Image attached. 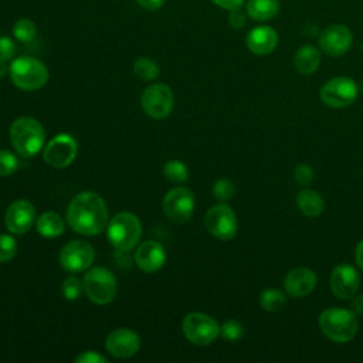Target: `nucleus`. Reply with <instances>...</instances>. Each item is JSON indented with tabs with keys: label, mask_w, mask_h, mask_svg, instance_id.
<instances>
[{
	"label": "nucleus",
	"mask_w": 363,
	"mask_h": 363,
	"mask_svg": "<svg viewBox=\"0 0 363 363\" xmlns=\"http://www.w3.org/2000/svg\"><path fill=\"white\" fill-rule=\"evenodd\" d=\"M69 227L82 235H95L108 225V207L95 191H81L69 203L67 210Z\"/></svg>",
	"instance_id": "obj_1"
},
{
	"label": "nucleus",
	"mask_w": 363,
	"mask_h": 363,
	"mask_svg": "<svg viewBox=\"0 0 363 363\" xmlns=\"http://www.w3.org/2000/svg\"><path fill=\"white\" fill-rule=\"evenodd\" d=\"M13 147L23 157L35 156L44 146L45 132L38 121L30 116L16 119L10 128Z\"/></svg>",
	"instance_id": "obj_2"
},
{
	"label": "nucleus",
	"mask_w": 363,
	"mask_h": 363,
	"mask_svg": "<svg viewBox=\"0 0 363 363\" xmlns=\"http://www.w3.org/2000/svg\"><path fill=\"white\" fill-rule=\"evenodd\" d=\"M320 330L336 343H347L357 333V318L352 309L328 308L319 316Z\"/></svg>",
	"instance_id": "obj_3"
},
{
	"label": "nucleus",
	"mask_w": 363,
	"mask_h": 363,
	"mask_svg": "<svg viewBox=\"0 0 363 363\" xmlns=\"http://www.w3.org/2000/svg\"><path fill=\"white\" fill-rule=\"evenodd\" d=\"M106 234L116 250L130 251L140 240L142 224L133 213L122 211L108 221Z\"/></svg>",
	"instance_id": "obj_4"
},
{
	"label": "nucleus",
	"mask_w": 363,
	"mask_h": 363,
	"mask_svg": "<svg viewBox=\"0 0 363 363\" xmlns=\"http://www.w3.org/2000/svg\"><path fill=\"white\" fill-rule=\"evenodd\" d=\"M10 78L17 88L23 91H35L47 84L48 69L40 60L21 55L13 60L10 65Z\"/></svg>",
	"instance_id": "obj_5"
},
{
	"label": "nucleus",
	"mask_w": 363,
	"mask_h": 363,
	"mask_svg": "<svg viewBox=\"0 0 363 363\" xmlns=\"http://www.w3.org/2000/svg\"><path fill=\"white\" fill-rule=\"evenodd\" d=\"M82 284L86 296L96 305H106L112 302L118 292L116 278L105 267L88 268Z\"/></svg>",
	"instance_id": "obj_6"
},
{
	"label": "nucleus",
	"mask_w": 363,
	"mask_h": 363,
	"mask_svg": "<svg viewBox=\"0 0 363 363\" xmlns=\"http://www.w3.org/2000/svg\"><path fill=\"white\" fill-rule=\"evenodd\" d=\"M182 329L186 339L197 346L210 345L220 335L218 322L210 315L201 312L187 313L183 319Z\"/></svg>",
	"instance_id": "obj_7"
},
{
	"label": "nucleus",
	"mask_w": 363,
	"mask_h": 363,
	"mask_svg": "<svg viewBox=\"0 0 363 363\" xmlns=\"http://www.w3.org/2000/svg\"><path fill=\"white\" fill-rule=\"evenodd\" d=\"M359 94L357 84L349 77H335L320 88V99L329 108H346L352 105Z\"/></svg>",
	"instance_id": "obj_8"
},
{
	"label": "nucleus",
	"mask_w": 363,
	"mask_h": 363,
	"mask_svg": "<svg viewBox=\"0 0 363 363\" xmlns=\"http://www.w3.org/2000/svg\"><path fill=\"white\" fill-rule=\"evenodd\" d=\"M206 228L210 234L221 241L233 240L238 230V221L235 213L227 204H216L207 210L204 217Z\"/></svg>",
	"instance_id": "obj_9"
},
{
	"label": "nucleus",
	"mask_w": 363,
	"mask_h": 363,
	"mask_svg": "<svg viewBox=\"0 0 363 363\" xmlns=\"http://www.w3.org/2000/svg\"><path fill=\"white\" fill-rule=\"evenodd\" d=\"M163 211L173 224H184L194 211V194L187 187H174L163 199Z\"/></svg>",
	"instance_id": "obj_10"
},
{
	"label": "nucleus",
	"mask_w": 363,
	"mask_h": 363,
	"mask_svg": "<svg viewBox=\"0 0 363 363\" xmlns=\"http://www.w3.org/2000/svg\"><path fill=\"white\" fill-rule=\"evenodd\" d=\"M173 92L166 84H153L147 86L140 96L143 111L153 119H163L169 116L173 109Z\"/></svg>",
	"instance_id": "obj_11"
},
{
	"label": "nucleus",
	"mask_w": 363,
	"mask_h": 363,
	"mask_svg": "<svg viewBox=\"0 0 363 363\" xmlns=\"http://www.w3.org/2000/svg\"><path fill=\"white\" fill-rule=\"evenodd\" d=\"M58 259L61 267L68 272H82L92 265L95 251L89 242L84 240H72L61 248Z\"/></svg>",
	"instance_id": "obj_12"
},
{
	"label": "nucleus",
	"mask_w": 363,
	"mask_h": 363,
	"mask_svg": "<svg viewBox=\"0 0 363 363\" xmlns=\"http://www.w3.org/2000/svg\"><path fill=\"white\" fill-rule=\"evenodd\" d=\"M77 150H78L77 140L71 135L58 133L44 147L43 157L50 166L62 169L74 162L77 156Z\"/></svg>",
	"instance_id": "obj_13"
},
{
	"label": "nucleus",
	"mask_w": 363,
	"mask_h": 363,
	"mask_svg": "<svg viewBox=\"0 0 363 363\" xmlns=\"http://www.w3.org/2000/svg\"><path fill=\"white\" fill-rule=\"evenodd\" d=\"M320 50L330 57H340L346 54L353 43L352 31L343 24H332L319 34Z\"/></svg>",
	"instance_id": "obj_14"
},
{
	"label": "nucleus",
	"mask_w": 363,
	"mask_h": 363,
	"mask_svg": "<svg viewBox=\"0 0 363 363\" xmlns=\"http://www.w3.org/2000/svg\"><path fill=\"white\" fill-rule=\"evenodd\" d=\"M105 349L109 354L118 359L135 356L140 349V337L136 332L128 328L113 329L105 339Z\"/></svg>",
	"instance_id": "obj_15"
},
{
	"label": "nucleus",
	"mask_w": 363,
	"mask_h": 363,
	"mask_svg": "<svg viewBox=\"0 0 363 363\" xmlns=\"http://www.w3.org/2000/svg\"><path fill=\"white\" fill-rule=\"evenodd\" d=\"M35 221V208L28 200L13 201L4 214V223L13 234H26Z\"/></svg>",
	"instance_id": "obj_16"
},
{
	"label": "nucleus",
	"mask_w": 363,
	"mask_h": 363,
	"mask_svg": "<svg viewBox=\"0 0 363 363\" xmlns=\"http://www.w3.org/2000/svg\"><path fill=\"white\" fill-rule=\"evenodd\" d=\"M359 282L357 269L349 264L336 265L330 274V289L339 299L352 298L359 289Z\"/></svg>",
	"instance_id": "obj_17"
},
{
	"label": "nucleus",
	"mask_w": 363,
	"mask_h": 363,
	"mask_svg": "<svg viewBox=\"0 0 363 363\" xmlns=\"http://www.w3.org/2000/svg\"><path fill=\"white\" fill-rule=\"evenodd\" d=\"M135 262L139 269L152 274L159 271L166 262V251L157 241L147 240L138 245L135 252Z\"/></svg>",
	"instance_id": "obj_18"
},
{
	"label": "nucleus",
	"mask_w": 363,
	"mask_h": 363,
	"mask_svg": "<svg viewBox=\"0 0 363 363\" xmlns=\"http://www.w3.org/2000/svg\"><path fill=\"white\" fill-rule=\"evenodd\" d=\"M316 274L306 267L291 269L284 278L285 292L292 298H303L309 295L316 285Z\"/></svg>",
	"instance_id": "obj_19"
},
{
	"label": "nucleus",
	"mask_w": 363,
	"mask_h": 363,
	"mask_svg": "<svg viewBox=\"0 0 363 363\" xmlns=\"http://www.w3.org/2000/svg\"><path fill=\"white\" fill-rule=\"evenodd\" d=\"M248 50L255 55L271 54L278 45V34L268 26L254 27L245 37Z\"/></svg>",
	"instance_id": "obj_20"
},
{
	"label": "nucleus",
	"mask_w": 363,
	"mask_h": 363,
	"mask_svg": "<svg viewBox=\"0 0 363 363\" xmlns=\"http://www.w3.org/2000/svg\"><path fill=\"white\" fill-rule=\"evenodd\" d=\"M294 65H295V69L299 74H303V75L313 74L320 65V52H319V50L316 47L311 45V44L302 45L295 54Z\"/></svg>",
	"instance_id": "obj_21"
},
{
	"label": "nucleus",
	"mask_w": 363,
	"mask_h": 363,
	"mask_svg": "<svg viewBox=\"0 0 363 363\" xmlns=\"http://www.w3.org/2000/svg\"><path fill=\"white\" fill-rule=\"evenodd\" d=\"M35 230L44 238H55L60 237L64 230V220L55 211H44L35 220Z\"/></svg>",
	"instance_id": "obj_22"
},
{
	"label": "nucleus",
	"mask_w": 363,
	"mask_h": 363,
	"mask_svg": "<svg viewBox=\"0 0 363 363\" xmlns=\"http://www.w3.org/2000/svg\"><path fill=\"white\" fill-rule=\"evenodd\" d=\"M281 9L279 0H248L247 14L255 21H268L278 16Z\"/></svg>",
	"instance_id": "obj_23"
},
{
	"label": "nucleus",
	"mask_w": 363,
	"mask_h": 363,
	"mask_svg": "<svg viewBox=\"0 0 363 363\" xmlns=\"http://www.w3.org/2000/svg\"><path fill=\"white\" fill-rule=\"evenodd\" d=\"M296 204L298 208L308 217H318L325 208L323 197L311 189H303L296 194Z\"/></svg>",
	"instance_id": "obj_24"
},
{
	"label": "nucleus",
	"mask_w": 363,
	"mask_h": 363,
	"mask_svg": "<svg viewBox=\"0 0 363 363\" xmlns=\"http://www.w3.org/2000/svg\"><path fill=\"white\" fill-rule=\"evenodd\" d=\"M286 303V296L282 291L277 288H268L264 289L259 295V305L262 309L268 312H278L281 311Z\"/></svg>",
	"instance_id": "obj_25"
},
{
	"label": "nucleus",
	"mask_w": 363,
	"mask_h": 363,
	"mask_svg": "<svg viewBox=\"0 0 363 363\" xmlns=\"http://www.w3.org/2000/svg\"><path fill=\"white\" fill-rule=\"evenodd\" d=\"M133 71L142 81H152L159 75V65L149 57H139L133 62Z\"/></svg>",
	"instance_id": "obj_26"
},
{
	"label": "nucleus",
	"mask_w": 363,
	"mask_h": 363,
	"mask_svg": "<svg viewBox=\"0 0 363 363\" xmlns=\"http://www.w3.org/2000/svg\"><path fill=\"white\" fill-rule=\"evenodd\" d=\"M13 34L20 43H31L37 35V26L30 18H20L13 26Z\"/></svg>",
	"instance_id": "obj_27"
},
{
	"label": "nucleus",
	"mask_w": 363,
	"mask_h": 363,
	"mask_svg": "<svg viewBox=\"0 0 363 363\" xmlns=\"http://www.w3.org/2000/svg\"><path fill=\"white\" fill-rule=\"evenodd\" d=\"M163 174L173 183H184L189 177V169L180 160H169L163 166Z\"/></svg>",
	"instance_id": "obj_28"
},
{
	"label": "nucleus",
	"mask_w": 363,
	"mask_h": 363,
	"mask_svg": "<svg viewBox=\"0 0 363 363\" xmlns=\"http://www.w3.org/2000/svg\"><path fill=\"white\" fill-rule=\"evenodd\" d=\"M244 326L241 322L235 320V319H228L225 320L221 328H220V333L221 336L228 340V342H238L242 336H244Z\"/></svg>",
	"instance_id": "obj_29"
},
{
	"label": "nucleus",
	"mask_w": 363,
	"mask_h": 363,
	"mask_svg": "<svg viewBox=\"0 0 363 363\" xmlns=\"http://www.w3.org/2000/svg\"><path fill=\"white\" fill-rule=\"evenodd\" d=\"M61 291L65 299L68 301H75L81 296L82 291H84V284L74 275L67 277L61 285Z\"/></svg>",
	"instance_id": "obj_30"
},
{
	"label": "nucleus",
	"mask_w": 363,
	"mask_h": 363,
	"mask_svg": "<svg viewBox=\"0 0 363 363\" xmlns=\"http://www.w3.org/2000/svg\"><path fill=\"white\" fill-rule=\"evenodd\" d=\"M234 191H235V187L233 182L228 179H224V177L218 179L213 184V196L220 201L230 200L234 196Z\"/></svg>",
	"instance_id": "obj_31"
},
{
	"label": "nucleus",
	"mask_w": 363,
	"mask_h": 363,
	"mask_svg": "<svg viewBox=\"0 0 363 363\" xmlns=\"http://www.w3.org/2000/svg\"><path fill=\"white\" fill-rule=\"evenodd\" d=\"M17 254V242L9 234H0V262H9Z\"/></svg>",
	"instance_id": "obj_32"
},
{
	"label": "nucleus",
	"mask_w": 363,
	"mask_h": 363,
	"mask_svg": "<svg viewBox=\"0 0 363 363\" xmlns=\"http://www.w3.org/2000/svg\"><path fill=\"white\" fill-rule=\"evenodd\" d=\"M18 167L17 157L6 149H0V176H10Z\"/></svg>",
	"instance_id": "obj_33"
},
{
	"label": "nucleus",
	"mask_w": 363,
	"mask_h": 363,
	"mask_svg": "<svg viewBox=\"0 0 363 363\" xmlns=\"http://www.w3.org/2000/svg\"><path fill=\"white\" fill-rule=\"evenodd\" d=\"M294 179L301 186H308L313 180V169L306 163H299L294 169Z\"/></svg>",
	"instance_id": "obj_34"
},
{
	"label": "nucleus",
	"mask_w": 363,
	"mask_h": 363,
	"mask_svg": "<svg viewBox=\"0 0 363 363\" xmlns=\"http://www.w3.org/2000/svg\"><path fill=\"white\" fill-rule=\"evenodd\" d=\"M16 54V44L9 37H0V60L9 61Z\"/></svg>",
	"instance_id": "obj_35"
},
{
	"label": "nucleus",
	"mask_w": 363,
	"mask_h": 363,
	"mask_svg": "<svg viewBox=\"0 0 363 363\" xmlns=\"http://www.w3.org/2000/svg\"><path fill=\"white\" fill-rule=\"evenodd\" d=\"M75 362L77 363H106V357L96 353V352H92V350H88V352H82L81 354H78L75 357Z\"/></svg>",
	"instance_id": "obj_36"
},
{
	"label": "nucleus",
	"mask_w": 363,
	"mask_h": 363,
	"mask_svg": "<svg viewBox=\"0 0 363 363\" xmlns=\"http://www.w3.org/2000/svg\"><path fill=\"white\" fill-rule=\"evenodd\" d=\"M245 21H247L245 14H244L240 9H235V10H231V11H230L228 23H230V26H231L233 28H235V30L242 28V27L245 26Z\"/></svg>",
	"instance_id": "obj_37"
},
{
	"label": "nucleus",
	"mask_w": 363,
	"mask_h": 363,
	"mask_svg": "<svg viewBox=\"0 0 363 363\" xmlns=\"http://www.w3.org/2000/svg\"><path fill=\"white\" fill-rule=\"evenodd\" d=\"M216 6L224 9V10H235L240 9L245 0H211Z\"/></svg>",
	"instance_id": "obj_38"
},
{
	"label": "nucleus",
	"mask_w": 363,
	"mask_h": 363,
	"mask_svg": "<svg viewBox=\"0 0 363 363\" xmlns=\"http://www.w3.org/2000/svg\"><path fill=\"white\" fill-rule=\"evenodd\" d=\"M136 3H138L140 7L153 11V10H159V9L163 6L164 0H136Z\"/></svg>",
	"instance_id": "obj_39"
},
{
	"label": "nucleus",
	"mask_w": 363,
	"mask_h": 363,
	"mask_svg": "<svg viewBox=\"0 0 363 363\" xmlns=\"http://www.w3.org/2000/svg\"><path fill=\"white\" fill-rule=\"evenodd\" d=\"M350 309L356 313V315H363V295H356L352 296V303H350Z\"/></svg>",
	"instance_id": "obj_40"
},
{
	"label": "nucleus",
	"mask_w": 363,
	"mask_h": 363,
	"mask_svg": "<svg viewBox=\"0 0 363 363\" xmlns=\"http://www.w3.org/2000/svg\"><path fill=\"white\" fill-rule=\"evenodd\" d=\"M356 262L359 268L363 271V240H360V242L356 247Z\"/></svg>",
	"instance_id": "obj_41"
},
{
	"label": "nucleus",
	"mask_w": 363,
	"mask_h": 363,
	"mask_svg": "<svg viewBox=\"0 0 363 363\" xmlns=\"http://www.w3.org/2000/svg\"><path fill=\"white\" fill-rule=\"evenodd\" d=\"M7 72H10V67H7V65H6V61L0 60V78L6 77V74H7Z\"/></svg>",
	"instance_id": "obj_42"
},
{
	"label": "nucleus",
	"mask_w": 363,
	"mask_h": 363,
	"mask_svg": "<svg viewBox=\"0 0 363 363\" xmlns=\"http://www.w3.org/2000/svg\"><path fill=\"white\" fill-rule=\"evenodd\" d=\"M362 52H363V43H362Z\"/></svg>",
	"instance_id": "obj_43"
}]
</instances>
